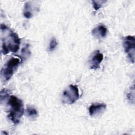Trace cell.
<instances>
[{
    "label": "cell",
    "mask_w": 135,
    "mask_h": 135,
    "mask_svg": "<svg viewBox=\"0 0 135 135\" xmlns=\"http://www.w3.org/2000/svg\"><path fill=\"white\" fill-rule=\"evenodd\" d=\"M1 31L2 53L6 55L10 52L15 53L18 51L21 41L18 35L3 24L1 25Z\"/></svg>",
    "instance_id": "cell-1"
},
{
    "label": "cell",
    "mask_w": 135,
    "mask_h": 135,
    "mask_svg": "<svg viewBox=\"0 0 135 135\" xmlns=\"http://www.w3.org/2000/svg\"><path fill=\"white\" fill-rule=\"evenodd\" d=\"M9 106L8 117L15 124H18L24 111V105L22 100L14 95L9 97L8 101Z\"/></svg>",
    "instance_id": "cell-2"
},
{
    "label": "cell",
    "mask_w": 135,
    "mask_h": 135,
    "mask_svg": "<svg viewBox=\"0 0 135 135\" xmlns=\"http://www.w3.org/2000/svg\"><path fill=\"white\" fill-rule=\"evenodd\" d=\"M21 63V59L18 57H12L10 58L1 70V75L2 80L5 82L8 81Z\"/></svg>",
    "instance_id": "cell-3"
},
{
    "label": "cell",
    "mask_w": 135,
    "mask_h": 135,
    "mask_svg": "<svg viewBox=\"0 0 135 135\" xmlns=\"http://www.w3.org/2000/svg\"><path fill=\"white\" fill-rule=\"evenodd\" d=\"M79 97L78 87L75 85L71 84L63 92L61 100L64 104H71L76 101Z\"/></svg>",
    "instance_id": "cell-4"
},
{
    "label": "cell",
    "mask_w": 135,
    "mask_h": 135,
    "mask_svg": "<svg viewBox=\"0 0 135 135\" xmlns=\"http://www.w3.org/2000/svg\"><path fill=\"white\" fill-rule=\"evenodd\" d=\"M123 45L124 51L127 54L130 61L134 62V51H135V38L133 36L128 35L124 37Z\"/></svg>",
    "instance_id": "cell-5"
},
{
    "label": "cell",
    "mask_w": 135,
    "mask_h": 135,
    "mask_svg": "<svg viewBox=\"0 0 135 135\" xmlns=\"http://www.w3.org/2000/svg\"><path fill=\"white\" fill-rule=\"evenodd\" d=\"M103 59V54L101 53L99 50L95 51L89 60L90 69L93 70H97L99 69Z\"/></svg>",
    "instance_id": "cell-6"
},
{
    "label": "cell",
    "mask_w": 135,
    "mask_h": 135,
    "mask_svg": "<svg viewBox=\"0 0 135 135\" xmlns=\"http://www.w3.org/2000/svg\"><path fill=\"white\" fill-rule=\"evenodd\" d=\"M106 108V104L104 103H95L90 106L89 108V114L91 117H95L102 113Z\"/></svg>",
    "instance_id": "cell-7"
},
{
    "label": "cell",
    "mask_w": 135,
    "mask_h": 135,
    "mask_svg": "<svg viewBox=\"0 0 135 135\" xmlns=\"http://www.w3.org/2000/svg\"><path fill=\"white\" fill-rule=\"evenodd\" d=\"M107 34V28L103 24H100L92 30V35L97 38H104Z\"/></svg>",
    "instance_id": "cell-8"
},
{
    "label": "cell",
    "mask_w": 135,
    "mask_h": 135,
    "mask_svg": "<svg viewBox=\"0 0 135 135\" xmlns=\"http://www.w3.org/2000/svg\"><path fill=\"white\" fill-rule=\"evenodd\" d=\"M27 116L32 119H34L38 116V112L35 108L32 107H27L26 109Z\"/></svg>",
    "instance_id": "cell-9"
},
{
    "label": "cell",
    "mask_w": 135,
    "mask_h": 135,
    "mask_svg": "<svg viewBox=\"0 0 135 135\" xmlns=\"http://www.w3.org/2000/svg\"><path fill=\"white\" fill-rule=\"evenodd\" d=\"M23 14L26 18H30L32 16L31 4L30 3H26L25 4Z\"/></svg>",
    "instance_id": "cell-10"
},
{
    "label": "cell",
    "mask_w": 135,
    "mask_h": 135,
    "mask_svg": "<svg viewBox=\"0 0 135 135\" xmlns=\"http://www.w3.org/2000/svg\"><path fill=\"white\" fill-rule=\"evenodd\" d=\"M106 2L105 1H92V3L93 8L95 11H98L102 5Z\"/></svg>",
    "instance_id": "cell-11"
},
{
    "label": "cell",
    "mask_w": 135,
    "mask_h": 135,
    "mask_svg": "<svg viewBox=\"0 0 135 135\" xmlns=\"http://www.w3.org/2000/svg\"><path fill=\"white\" fill-rule=\"evenodd\" d=\"M57 45V41H56V38H54V37L52 38L51 41H50V44H49V50L50 51H52L54 50L55 49Z\"/></svg>",
    "instance_id": "cell-12"
},
{
    "label": "cell",
    "mask_w": 135,
    "mask_h": 135,
    "mask_svg": "<svg viewBox=\"0 0 135 135\" xmlns=\"http://www.w3.org/2000/svg\"><path fill=\"white\" fill-rule=\"evenodd\" d=\"M8 93V91L5 89L1 90V102L4 101L9 96V94Z\"/></svg>",
    "instance_id": "cell-13"
}]
</instances>
